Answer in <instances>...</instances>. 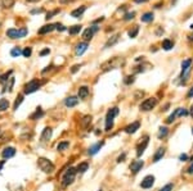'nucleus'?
Returning <instances> with one entry per match:
<instances>
[{
    "mask_svg": "<svg viewBox=\"0 0 193 191\" xmlns=\"http://www.w3.org/2000/svg\"><path fill=\"white\" fill-rule=\"evenodd\" d=\"M119 108L117 107H113L111 108L108 112H107V116H106V131H111L112 127H113V119L115 117L119 116Z\"/></svg>",
    "mask_w": 193,
    "mask_h": 191,
    "instance_id": "1",
    "label": "nucleus"
},
{
    "mask_svg": "<svg viewBox=\"0 0 193 191\" xmlns=\"http://www.w3.org/2000/svg\"><path fill=\"white\" fill-rule=\"evenodd\" d=\"M37 166H39V168L44 173H53L56 170L54 164L49 159H46V158H39L37 159Z\"/></svg>",
    "mask_w": 193,
    "mask_h": 191,
    "instance_id": "2",
    "label": "nucleus"
},
{
    "mask_svg": "<svg viewBox=\"0 0 193 191\" xmlns=\"http://www.w3.org/2000/svg\"><path fill=\"white\" fill-rule=\"evenodd\" d=\"M76 168H69V170H67L66 172H64L63 174V177H62V185L64 187H67L69 186L72 182H73V179H75V176H76Z\"/></svg>",
    "mask_w": 193,
    "mask_h": 191,
    "instance_id": "3",
    "label": "nucleus"
},
{
    "mask_svg": "<svg viewBox=\"0 0 193 191\" xmlns=\"http://www.w3.org/2000/svg\"><path fill=\"white\" fill-rule=\"evenodd\" d=\"M42 82H40L39 80H31L29 84H26L25 85V94H32V92H35L40 89V86H41Z\"/></svg>",
    "mask_w": 193,
    "mask_h": 191,
    "instance_id": "4",
    "label": "nucleus"
},
{
    "mask_svg": "<svg viewBox=\"0 0 193 191\" xmlns=\"http://www.w3.org/2000/svg\"><path fill=\"white\" fill-rule=\"evenodd\" d=\"M27 35V28H10L7 31V36L10 37V39H21V37H25Z\"/></svg>",
    "mask_w": 193,
    "mask_h": 191,
    "instance_id": "5",
    "label": "nucleus"
},
{
    "mask_svg": "<svg viewBox=\"0 0 193 191\" xmlns=\"http://www.w3.org/2000/svg\"><path fill=\"white\" fill-rule=\"evenodd\" d=\"M156 105H157V99H156V97H149V99H146L141 104V110H143V112L152 110Z\"/></svg>",
    "mask_w": 193,
    "mask_h": 191,
    "instance_id": "6",
    "label": "nucleus"
},
{
    "mask_svg": "<svg viewBox=\"0 0 193 191\" xmlns=\"http://www.w3.org/2000/svg\"><path fill=\"white\" fill-rule=\"evenodd\" d=\"M153 183H154V176L148 174V176L144 177L143 181L141 182V187L142 189H151L153 186Z\"/></svg>",
    "mask_w": 193,
    "mask_h": 191,
    "instance_id": "7",
    "label": "nucleus"
},
{
    "mask_svg": "<svg viewBox=\"0 0 193 191\" xmlns=\"http://www.w3.org/2000/svg\"><path fill=\"white\" fill-rule=\"evenodd\" d=\"M148 143H149V137H148V136H144L143 140H142V143L139 144L138 148H137V155H138V156H141L143 153H144V150L147 149Z\"/></svg>",
    "mask_w": 193,
    "mask_h": 191,
    "instance_id": "8",
    "label": "nucleus"
},
{
    "mask_svg": "<svg viewBox=\"0 0 193 191\" xmlns=\"http://www.w3.org/2000/svg\"><path fill=\"white\" fill-rule=\"evenodd\" d=\"M52 133H53V130L50 127H45L44 131H42L41 136H40V141H41V143H46V141H49L50 137H52Z\"/></svg>",
    "mask_w": 193,
    "mask_h": 191,
    "instance_id": "9",
    "label": "nucleus"
},
{
    "mask_svg": "<svg viewBox=\"0 0 193 191\" xmlns=\"http://www.w3.org/2000/svg\"><path fill=\"white\" fill-rule=\"evenodd\" d=\"M143 166H144V162L143 160H135V162H133L131 164H130V171L134 174H137L143 168Z\"/></svg>",
    "mask_w": 193,
    "mask_h": 191,
    "instance_id": "10",
    "label": "nucleus"
},
{
    "mask_svg": "<svg viewBox=\"0 0 193 191\" xmlns=\"http://www.w3.org/2000/svg\"><path fill=\"white\" fill-rule=\"evenodd\" d=\"M139 127H141V122H133L131 124H129V126L125 127V132L126 133H135L137 130H139Z\"/></svg>",
    "mask_w": 193,
    "mask_h": 191,
    "instance_id": "11",
    "label": "nucleus"
},
{
    "mask_svg": "<svg viewBox=\"0 0 193 191\" xmlns=\"http://www.w3.org/2000/svg\"><path fill=\"white\" fill-rule=\"evenodd\" d=\"M15 155V149L12 148V146H9V148H5L3 151H2V156L5 158V159H9V158H12Z\"/></svg>",
    "mask_w": 193,
    "mask_h": 191,
    "instance_id": "12",
    "label": "nucleus"
},
{
    "mask_svg": "<svg viewBox=\"0 0 193 191\" xmlns=\"http://www.w3.org/2000/svg\"><path fill=\"white\" fill-rule=\"evenodd\" d=\"M64 104H66L67 108H73V107H76L79 104V99L76 96H69L64 100Z\"/></svg>",
    "mask_w": 193,
    "mask_h": 191,
    "instance_id": "13",
    "label": "nucleus"
},
{
    "mask_svg": "<svg viewBox=\"0 0 193 191\" xmlns=\"http://www.w3.org/2000/svg\"><path fill=\"white\" fill-rule=\"evenodd\" d=\"M103 141H100V143H96V144H94L93 146H90L89 148V150H88V153H89V155H95L96 153H98L99 150H100V148L103 146Z\"/></svg>",
    "mask_w": 193,
    "mask_h": 191,
    "instance_id": "14",
    "label": "nucleus"
},
{
    "mask_svg": "<svg viewBox=\"0 0 193 191\" xmlns=\"http://www.w3.org/2000/svg\"><path fill=\"white\" fill-rule=\"evenodd\" d=\"M88 42H80L79 45L76 46V54L77 55H83V54L88 50Z\"/></svg>",
    "mask_w": 193,
    "mask_h": 191,
    "instance_id": "15",
    "label": "nucleus"
},
{
    "mask_svg": "<svg viewBox=\"0 0 193 191\" xmlns=\"http://www.w3.org/2000/svg\"><path fill=\"white\" fill-rule=\"evenodd\" d=\"M88 96H89V87L81 86L79 89V99H86Z\"/></svg>",
    "mask_w": 193,
    "mask_h": 191,
    "instance_id": "16",
    "label": "nucleus"
},
{
    "mask_svg": "<svg viewBox=\"0 0 193 191\" xmlns=\"http://www.w3.org/2000/svg\"><path fill=\"white\" fill-rule=\"evenodd\" d=\"M54 28H56V25H45V26H42L41 28L39 30V34L40 35H45V34H48V32H52Z\"/></svg>",
    "mask_w": 193,
    "mask_h": 191,
    "instance_id": "17",
    "label": "nucleus"
},
{
    "mask_svg": "<svg viewBox=\"0 0 193 191\" xmlns=\"http://www.w3.org/2000/svg\"><path fill=\"white\" fill-rule=\"evenodd\" d=\"M93 35H94V31L92 27H89V28H86L84 31V34H83V37H84V40L85 41H90L93 39Z\"/></svg>",
    "mask_w": 193,
    "mask_h": 191,
    "instance_id": "18",
    "label": "nucleus"
},
{
    "mask_svg": "<svg viewBox=\"0 0 193 191\" xmlns=\"http://www.w3.org/2000/svg\"><path fill=\"white\" fill-rule=\"evenodd\" d=\"M165 151H166L165 148H160V149L156 151V154L153 155V162L156 163V162H158V160L162 159V156L165 155Z\"/></svg>",
    "mask_w": 193,
    "mask_h": 191,
    "instance_id": "19",
    "label": "nucleus"
},
{
    "mask_svg": "<svg viewBox=\"0 0 193 191\" xmlns=\"http://www.w3.org/2000/svg\"><path fill=\"white\" fill-rule=\"evenodd\" d=\"M85 9H86V8H85L84 5H83V7H80V8H77V9L72 10V12H71V15H72V17H75V18H80V17L83 15V13L85 12Z\"/></svg>",
    "mask_w": 193,
    "mask_h": 191,
    "instance_id": "20",
    "label": "nucleus"
},
{
    "mask_svg": "<svg viewBox=\"0 0 193 191\" xmlns=\"http://www.w3.org/2000/svg\"><path fill=\"white\" fill-rule=\"evenodd\" d=\"M42 116H44V112H42V109L39 107V108H36V110H35L34 114H31L30 119H32V121H36V119H39V118L42 117Z\"/></svg>",
    "mask_w": 193,
    "mask_h": 191,
    "instance_id": "21",
    "label": "nucleus"
},
{
    "mask_svg": "<svg viewBox=\"0 0 193 191\" xmlns=\"http://www.w3.org/2000/svg\"><path fill=\"white\" fill-rule=\"evenodd\" d=\"M88 168H89V163L84 162V163H80V164L77 166L76 171H77V173H85L88 171Z\"/></svg>",
    "mask_w": 193,
    "mask_h": 191,
    "instance_id": "22",
    "label": "nucleus"
},
{
    "mask_svg": "<svg viewBox=\"0 0 193 191\" xmlns=\"http://www.w3.org/2000/svg\"><path fill=\"white\" fill-rule=\"evenodd\" d=\"M119 37H120V35H115V36H112L111 39H108V41L106 42V45H104V48H110V46H113L115 44L119 41Z\"/></svg>",
    "mask_w": 193,
    "mask_h": 191,
    "instance_id": "23",
    "label": "nucleus"
},
{
    "mask_svg": "<svg viewBox=\"0 0 193 191\" xmlns=\"http://www.w3.org/2000/svg\"><path fill=\"white\" fill-rule=\"evenodd\" d=\"M14 5V0H0V7L2 8H12Z\"/></svg>",
    "mask_w": 193,
    "mask_h": 191,
    "instance_id": "24",
    "label": "nucleus"
},
{
    "mask_svg": "<svg viewBox=\"0 0 193 191\" xmlns=\"http://www.w3.org/2000/svg\"><path fill=\"white\" fill-rule=\"evenodd\" d=\"M68 146H69L68 141H62V143H59V144L57 145V150L58 151H64V150L68 149Z\"/></svg>",
    "mask_w": 193,
    "mask_h": 191,
    "instance_id": "25",
    "label": "nucleus"
},
{
    "mask_svg": "<svg viewBox=\"0 0 193 191\" xmlns=\"http://www.w3.org/2000/svg\"><path fill=\"white\" fill-rule=\"evenodd\" d=\"M80 31H81V26H80V25L72 26V27H69V28H68L69 35H76V34H79Z\"/></svg>",
    "mask_w": 193,
    "mask_h": 191,
    "instance_id": "26",
    "label": "nucleus"
},
{
    "mask_svg": "<svg viewBox=\"0 0 193 191\" xmlns=\"http://www.w3.org/2000/svg\"><path fill=\"white\" fill-rule=\"evenodd\" d=\"M152 21H153V13H151V12H148V13L142 15V22L148 23V22H152Z\"/></svg>",
    "mask_w": 193,
    "mask_h": 191,
    "instance_id": "27",
    "label": "nucleus"
},
{
    "mask_svg": "<svg viewBox=\"0 0 193 191\" xmlns=\"http://www.w3.org/2000/svg\"><path fill=\"white\" fill-rule=\"evenodd\" d=\"M173 46H174V42L171 41V40H164L162 41V48L165 49V50H170V49H173Z\"/></svg>",
    "mask_w": 193,
    "mask_h": 191,
    "instance_id": "28",
    "label": "nucleus"
},
{
    "mask_svg": "<svg viewBox=\"0 0 193 191\" xmlns=\"http://www.w3.org/2000/svg\"><path fill=\"white\" fill-rule=\"evenodd\" d=\"M22 101H23V95H18L17 96V99H15L14 101V105H13V110H17L18 107L22 104Z\"/></svg>",
    "mask_w": 193,
    "mask_h": 191,
    "instance_id": "29",
    "label": "nucleus"
},
{
    "mask_svg": "<svg viewBox=\"0 0 193 191\" xmlns=\"http://www.w3.org/2000/svg\"><path fill=\"white\" fill-rule=\"evenodd\" d=\"M9 108V101L7 99H0V110L4 112Z\"/></svg>",
    "mask_w": 193,
    "mask_h": 191,
    "instance_id": "30",
    "label": "nucleus"
},
{
    "mask_svg": "<svg viewBox=\"0 0 193 191\" xmlns=\"http://www.w3.org/2000/svg\"><path fill=\"white\" fill-rule=\"evenodd\" d=\"M174 112L176 114V117H183V116H187V114H188L187 109H184V108H178V109H175Z\"/></svg>",
    "mask_w": 193,
    "mask_h": 191,
    "instance_id": "31",
    "label": "nucleus"
},
{
    "mask_svg": "<svg viewBox=\"0 0 193 191\" xmlns=\"http://www.w3.org/2000/svg\"><path fill=\"white\" fill-rule=\"evenodd\" d=\"M10 74H12V71H9V72H7L3 76H0V84H5L8 80H10Z\"/></svg>",
    "mask_w": 193,
    "mask_h": 191,
    "instance_id": "32",
    "label": "nucleus"
},
{
    "mask_svg": "<svg viewBox=\"0 0 193 191\" xmlns=\"http://www.w3.org/2000/svg\"><path fill=\"white\" fill-rule=\"evenodd\" d=\"M21 54H22V50H21L19 48H13L12 50H10V55H12V57H14V58L19 57Z\"/></svg>",
    "mask_w": 193,
    "mask_h": 191,
    "instance_id": "33",
    "label": "nucleus"
},
{
    "mask_svg": "<svg viewBox=\"0 0 193 191\" xmlns=\"http://www.w3.org/2000/svg\"><path fill=\"white\" fill-rule=\"evenodd\" d=\"M138 32H139V27H138V26H134V28L129 31V37H131V39H134V37H137Z\"/></svg>",
    "mask_w": 193,
    "mask_h": 191,
    "instance_id": "34",
    "label": "nucleus"
},
{
    "mask_svg": "<svg viewBox=\"0 0 193 191\" xmlns=\"http://www.w3.org/2000/svg\"><path fill=\"white\" fill-rule=\"evenodd\" d=\"M169 133V130L166 128V127H160V132H158V139H162L165 137L166 135Z\"/></svg>",
    "mask_w": 193,
    "mask_h": 191,
    "instance_id": "35",
    "label": "nucleus"
},
{
    "mask_svg": "<svg viewBox=\"0 0 193 191\" xmlns=\"http://www.w3.org/2000/svg\"><path fill=\"white\" fill-rule=\"evenodd\" d=\"M31 54H32V49L29 46V48H25L23 49V51H22V55L25 58H30L31 57Z\"/></svg>",
    "mask_w": 193,
    "mask_h": 191,
    "instance_id": "36",
    "label": "nucleus"
},
{
    "mask_svg": "<svg viewBox=\"0 0 193 191\" xmlns=\"http://www.w3.org/2000/svg\"><path fill=\"white\" fill-rule=\"evenodd\" d=\"M173 187H174V186H173V183H168L166 186H164L160 191H173Z\"/></svg>",
    "mask_w": 193,
    "mask_h": 191,
    "instance_id": "37",
    "label": "nucleus"
},
{
    "mask_svg": "<svg viewBox=\"0 0 193 191\" xmlns=\"http://www.w3.org/2000/svg\"><path fill=\"white\" fill-rule=\"evenodd\" d=\"M124 82H125L126 85H130V84H133V82H134V76H127V77L124 80Z\"/></svg>",
    "mask_w": 193,
    "mask_h": 191,
    "instance_id": "38",
    "label": "nucleus"
},
{
    "mask_svg": "<svg viewBox=\"0 0 193 191\" xmlns=\"http://www.w3.org/2000/svg\"><path fill=\"white\" fill-rule=\"evenodd\" d=\"M134 15H135V13H134V12H131V13H126V14H125V17H124V19H125V21H130V19L134 18Z\"/></svg>",
    "mask_w": 193,
    "mask_h": 191,
    "instance_id": "39",
    "label": "nucleus"
},
{
    "mask_svg": "<svg viewBox=\"0 0 193 191\" xmlns=\"http://www.w3.org/2000/svg\"><path fill=\"white\" fill-rule=\"evenodd\" d=\"M57 13H59V9H56V10H53V12H50V13H48L46 14V19H50L52 17H53V15H54V14H57Z\"/></svg>",
    "mask_w": 193,
    "mask_h": 191,
    "instance_id": "40",
    "label": "nucleus"
},
{
    "mask_svg": "<svg viewBox=\"0 0 193 191\" xmlns=\"http://www.w3.org/2000/svg\"><path fill=\"white\" fill-rule=\"evenodd\" d=\"M92 122V117L90 116H86V117H84V121H83V126H86L88 123Z\"/></svg>",
    "mask_w": 193,
    "mask_h": 191,
    "instance_id": "41",
    "label": "nucleus"
},
{
    "mask_svg": "<svg viewBox=\"0 0 193 191\" xmlns=\"http://www.w3.org/2000/svg\"><path fill=\"white\" fill-rule=\"evenodd\" d=\"M79 68H81V65H80V64L73 65V67H72V69H71V72H72V73H76L77 71H79Z\"/></svg>",
    "mask_w": 193,
    "mask_h": 191,
    "instance_id": "42",
    "label": "nucleus"
},
{
    "mask_svg": "<svg viewBox=\"0 0 193 191\" xmlns=\"http://www.w3.org/2000/svg\"><path fill=\"white\" fill-rule=\"evenodd\" d=\"M49 53H50L49 48H46V49H44V50H41V51H40V55H41V57H44V55H46V54H49Z\"/></svg>",
    "mask_w": 193,
    "mask_h": 191,
    "instance_id": "43",
    "label": "nucleus"
},
{
    "mask_svg": "<svg viewBox=\"0 0 193 191\" xmlns=\"http://www.w3.org/2000/svg\"><path fill=\"white\" fill-rule=\"evenodd\" d=\"M56 28H57L58 31H66V27H64V26H62V25H59V23H58V25H56Z\"/></svg>",
    "mask_w": 193,
    "mask_h": 191,
    "instance_id": "44",
    "label": "nucleus"
},
{
    "mask_svg": "<svg viewBox=\"0 0 193 191\" xmlns=\"http://www.w3.org/2000/svg\"><path fill=\"white\" fill-rule=\"evenodd\" d=\"M125 156H126V154H125V153H124V154H122V155H120L119 158H117V163H121V162H124Z\"/></svg>",
    "mask_w": 193,
    "mask_h": 191,
    "instance_id": "45",
    "label": "nucleus"
},
{
    "mask_svg": "<svg viewBox=\"0 0 193 191\" xmlns=\"http://www.w3.org/2000/svg\"><path fill=\"white\" fill-rule=\"evenodd\" d=\"M179 159H180L181 162H185L187 159H188V155H187V154H181V155L179 156Z\"/></svg>",
    "mask_w": 193,
    "mask_h": 191,
    "instance_id": "46",
    "label": "nucleus"
},
{
    "mask_svg": "<svg viewBox=\"0 0 193 191\" xmlns=\"http://www.w3.org/2000/svg\"><path fill=\"white\" fill-rule=\"evenodd\" d=\"M187 97H188V99H192V97H193V87H192V89L189 90V92H188V94H187Z\"/></svg>",
    "mask_w": 193,
    "mask_h": 191,
    "instance_id": "47",
    "label": "nucleus"
},
{
    "mask_svg": "<svg viewBox=\"0 0 193 191\" xmlns=\"http://www.w3.org/2000/svg\"><path fill=\"white\" fill-rule=\"evenodd\" d=\"M147 0H134V3H137V4H141V3H146Z\"/></svg>",
    "mask_w": 193,
    "mask_h": 191,
    "instance_id": "48",
    "label": "nucleus"
},
{
    "mask_svg": "<svg viewBox=\"0 0 193 191\" xmlns=\"http://www.w3.org/2000/svg\"><path fill=\"white\" fill-rule=\"evenodd\" d=\"M42 12V9H35V10H32L31 13H41Z\"/></svg>",
    "mask_w": 193,
    "mask_h": 191,
    "instance_id": "49",
    "label": "nucleus"
},
{
    "mask_svg": "<svg viewBox=\"0 0 193 191\" xmlns=\"http://www.w3.org/2000/svg\"><path fill=\"white\" fill-rule=\"evenodd\" d=\"M188 173H193V163L191 164V167L188 168Z\"/></svg>",
    "mask_w": 193,
    "mask_h": 191,
    "instance_id": "50",
    "label": "nucleus"
},
{
    "mask_svg": "<svg viewBox=\"0 0 193 191\" xmlns=\"http://www.w3.org/2000/svg\"><path fill=\"white\" fill-rule=\"evenodd\" d=\"M4 163H5V160H0V171H2V168H3V166H4Z\"/></svg>",
    "mask_w": 193,
    "mask_h": 191,
    "instance_id": "51",
    "label": "nucleus"
},
{
    "mask_svg": "<svg viewBox=\"0 0 193 191\" xmlns=\"http://www.w3.org/2000/svg\"><path fill=\"white\" fill-rule=\"evenodd\" d=\"M69 2H73V0H61V3H69Z\"/></svg>",
    "mask_w": 193,
    "mask_h": 191,
    "instance_id": "52",
    "label": "nucleus"
},
{
    "mask_svg": "<svg viewBox=\"0 0 193 191\" xmlns=\"http://www.w3.org/2000/svg\"><path fill=\"white\" fill-rule=\"evenodd\" d=\"M29 3H37V2H40V0H27Z\"/></svg>",
    "mask_w": 193,
    "mask_h": 191,
    "instance_id": "53",
    "label": "nucleus"
},
{
    "mask_svg": "<svg viewBox=\"0 0 193 191\" xmlns=\"http://www.w3.org/2000/svg\"><path fill=\"white\" fill-rule=\"evenodd\" d=\"M189 113H191V116H192V117H193V105H192V107H191V110H189Z\"/></svg>",
    "mask_w": 193,
    "mask_h": 191,
    "instance_id": "54",
    "label": "nucleus"
},
{
    "mask_svg": "<svg viewBox=\"0 0 193 191\" xmlns=\"http://www.w3.org/2000/svg\"><path fill=\"white\" fill-rule=\"evenodd\" d=\"M175 2H176V0H173V3H175Z\"/></svg>",
    "mask_w": 193,
    "mask_h": 191,
    "instance_id": "55",
    "label": "nucleus"
},
{
    "mask_svg": "<svg viewBox=\"0 0 193 191\" xmlns=\"http://www.w3.org/2000/svg\"><path fill=\"white\" fill-rule=\"evenodd\" d=\"M192 133H193V128H192Z\"/></svg>",
    "mask_w": 193,
    "mask_h": 191,
    "instance_id": "56",
    "label": "nucleus"
},
{
    "mask_svg": "<svg viewBox=\"0 0 193 191\" xmlns=\"http://www.w3.org/2000/svg\"><path fill=\"white\" fill-rule=\"evenodd\" d=\"M99 191H102V190H99Z\"/></svg>",
    "mask_w": 193,
    "mask_h": 191,
    "instance_id": "57",
    "label": "nucleus"
}]
</instances>
